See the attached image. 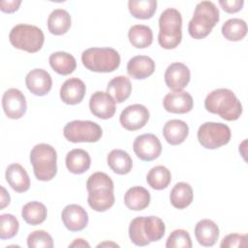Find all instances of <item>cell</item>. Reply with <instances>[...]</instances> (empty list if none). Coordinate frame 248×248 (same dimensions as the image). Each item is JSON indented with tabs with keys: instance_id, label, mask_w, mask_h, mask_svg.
Returning <instances> with one entry per match:
<instances>
[{
	"instance_id": "cell-26",
	"label": "cell",
	"mask_w": 248,
	"mask_h": 248,
	"mask_svg": "<svg viewBox=\"0 0 248 248\" xmlns=\"http://www.w3.org/2000/svg\"><path fill=\"white\" fill-rule=\"evenodd\" d=\"M132 92V84L130 79L125 76H117L110 79L107 86L108 93L115 103H123L126 101Z\"/></svg>"
},
{
	"instance_id": "cell-8",
	"label": "cell",
	"mask_w": 248,
	"mask_h": 248,
	"mask_svg": "<svg viewBox=\"0 0 248 248\" xmlns=\"http://www.w3.org/2000/svg\"><path fill=\"white\" fill-rule=\"evenodd\" d=\"M9 41L16 48L35 53L42 48L45 36L41 28L31 24L20 23L12 28L9 34Z\"/></svg>"
},
{
	"instance_id": "cell-39",
	"label": "cell",
	"mask_w": 248,
	"mask_h": 248,
	"mask_svg": "<svg viewBox=\"0 0 248 248\" xmlns=\"http://www.w3.org/2000/svg\"><path fill=\"white\" fill-rule=\"evenodd\" d=\"M247 245V234L239 233H230L226 235L220 243V247L222 248H246Z\"/></svg>"
},
{
	"instance_id": "cell-42",
	"label": "cell",
	"mask_w": 248,
	"mask_h": 248,
	"mask_svg": "<svg viewBox=\"0 0 248 248\" xmlns=\"http://www.w3.org/2000/svg\"><path fill=\"white\" fill-rule=\"evenodd\" d=\"M10 201H11V198H10L9 193L6 191V189L3 186H1V205H0V208L1 209L5 208L10 203Z\"/></svg>"
},
{
	"instance_id": "cell-34",
	"label": "cell",
	"mask_w": 248,
	"mask_h": 248,
	"mask_svg": "<svg viewBox=\"0 0 248 248\" xmlns=\"http://www.w3.org/2000/svg\"><path fill=\"white\" fill-rule=\"evenodd\" d=\"M130 14L139 19L151 18L157 9L156 0H130L128 2Z\"/></svg>"
},
{
	"instance_id": "cell-22",
	"label": "cell",
	"mask_w": 248,
	"mask_h": 248,
	"mask_svg": "<svg viewBox=\"0 0 248 248\" xmlns=\"http://www.w3.org/2000/svg\"><path fill=\"white\" fill-rule=\"evenodd\" d=\"M195 236L202 246H213L219 238V228L212 220L202 219L195 227Z\"/></svg>"
},
{
	"instance_id": "cell-21",
	"label": "cell",
	"mask_w": 248,
	"mask_h": 248,
	"mask_svg": "<svg viewBox=\"0 0 248 248\" xmlns=\"http://www.w3.org/2000/svg\"><path fill=\"white\" fill-rule=\"evenodd\" d=\"M5 176L12 189L17 193H24L30 187V178L27 171L17 163L8 166Z\"/></svg>"
},
{
	"instance_id": "cell-28",
	"label": "cell",
	"mask_w": 248,
	"mask_h": 248,
	"mask_svg": "<svg viewBox=\"0 0 248 248\" xmlns=\"http://www.w3.org/2000/svg\"><path fill=\"white\" fill-rule=\"evenodd\" d=\"M48 61L53 71L62 76L72 74L77 68V61L75 57L65 51H56L51 53Z\"/></svg>"
},
{
	"instance_id": "cell-1",
	"label": "cell",
	"mask_w": 248,
	"mask_h": 248,
	"mask_svg": "<svg viewBox=\"0 0 248 248\" xmlns=\"http://www.w3.org/2000/svg\"><path fill=\"white\" fill-rule=\"evenodd\" d=\"M88 205L95 211L104 212L114 204V185L112 179L105 172L92 173L86 181Z\"/></svg>"
},
{
	"instance_id": "cell-16",
	"label": "cell",
	"mask_w": 248,
	"mask_h": 248,
	"mask_svg": "<svg viewBox=\"0 0 248 248\" xmlns=\"http://www.w3.org/2000/svg\"><path fill=\"white\" fill-rule=\"evenodd\" d=\"M61 219L67 230L71 232L82 231L88 224V214L78 204H68L61 213Z\"/></svg>"
},
{
	"instance_id": "cell-23",
	"label": "cell",
	"mask_w": 248,
	"mask_h": 248,
	"mask_svg": "<svg viewBox=\"0 0 248 248\" xmlns=\"http://www.w3.org/2000/svg\"><path fill=\"white\" fill-rule=\"evenodd\" d=\"M189 134V127L183 120L171 119L166 122L163 128V135L168 143L171 145L181 144Z\"/></svg>"
},
{
	"instance_id": "cell-41",
	"label": "cell",
	"mask_w": 248,
	"mask_h": 248,
	"mask_svg": "<svg viewBox=\"0 0 248 248\" xmlns=\"http://www.w3.org/2000/svg\"><path fill=\"white\" fill-rule=\"evenodd\" d=\"M21 1L20 0H11V1H1L0 2V10L4 13H14L17 11L18 7L20 6Z\"/></svg>"
},
{
	"instance_id": "cell-7",
	"label": "cell",
	"mask_w": 248,
	"mask_h": 248,
	"mask_svg": "<svg viewBox=\"0 0 248 248\" xmlns=\"http://www.w3.org/2000/svg\"><path fill=\"white\" fill-rule=\"evenodd\" d=\"M81 62L89 71L110 73L119 67L120 55L111 47H90L82 52Z\"/></svg>"
},
{
	"instance_id": "cell-9",
	"label": "cell",
	"mask_w": 248,
	"mask_h": 248,
	"mask_svg": "<svg viewBox=\"0 0 248 248\" xmlns=\"http://www.w3.org/2000/svg\"><path fill=\"white\" fill-rule=\"evenodd\" d=\"M65 139L71 142H96L103 135L102 128L90 120H73L68 122L64 129Z\"/></svg>"
},
{
	"instance_id": "cell-2",
	"label": "cell",
	"mask_w": 248,
	"mask_h": 248,
	"mask_svg": "<svg viewBox=\"0 0 248 248\" xmlns=\"http://www.w3.org/2000/svg\"><path fill=\"white\" fill-rule=\"evenodd\" d=\"M204 108L227 121L237 120L242 113V105L234 93L228 88L211 91L204 100Z\"/></svg>"
},
{
	"instance_id": "cell-20",
	"label": "cell",
	"mask_w": 248,
	"mask_h": 248,
	"mask_svg": "<svg viewBox=\"0 0 248 248\" xmlns=\"http://www.w3.org/2000/svg\"><path fill=\"white\" fill-rule=\"evenodd\" d=\"M155 71V62L146 55H137L132 57L127 63V73L135 79H144Z\"/></svg>"
},
{
	"instance_id": "cell-13",
	"label": "cell",
	"mask_w": 248,
	"mask_h": 248,
	"mask_svg": "<svg viewBox=\"0 0 248 248\" xmlns=\"http://www.w3.org/2000/svg\"><path fill=\"white\" fill-rule=\"evenodd\" d=\"M2 107L5 114L9 118H21L27 109V103L24 94L16 88H10L6 90L2 97Z\"/></svg>"
},
{
	"instance_id": "cell-37",
	"label": "cell",
	"mask_w": 248,
	"mask_h": 248,
	"mask_svg": "<svg viewBox=\"0 0 248 248\" xmlns=\"http://www.w3.org/2000/svg\"><path fill=\"white\" fill-rule=\"evenodd\" d=\"M167 248H191L192 240L189 232L185 230H174L166 241Z\"/></svg>"
},
{
	"instance_id": "cell-24",
	"label": "cell",
	"mask_w": 248,
	"mask_h": 248,
	"mask_svg": "<svg viewBox=\"0 0 248 248\" xmlns=\"http://www.w3.org/2000/svg\"><path fill=\"white\" fill-rule=\"evenodd\" d=\"M65 163L70 172L74 174H81L89 170L91 158L87 151L80 148H75L67 153Z\"/></svg>"
},
{
	"instance_id": "cell-44",
	"label": "cell",
	"mask_w": 248,
	"mask_h": 248,
	"mask_svg": "<svg viewBox=\"0 0 248 248\" xmlns=\"http://www.w3.org/2000/svg\"><path fill=\"white\" fill-rule=\"evenodd\" d=\"M103 246H114V247H118V245L116 243L113 242H103L97 245V247H103Z\"/></svg>"
},
{
	"instance_id": "cell-12",
	"label": "cell",
	"mask_w": 248,
	"mask_h": 248,
	"mask_svg": "<svg viewBox=\"0 0 248 248\" xmlns=\"http://www.w3.org/2000/svg\"><path fill=\"white\" fill-rule=\"evenodd\" d=\"M149 119L147 108L140 104H134L126 107L120 116L121 126L128 131H137L145 126Z\"/></svg>"
},
{
	"instance_id": "cell-27",
	"label": "cell",
	"mask_w": 248,
	"mask_h": 248,
	"mask_svg": "<svg viewBox=\"0 0 248 248\" xmlns=\"http://www.w3.org/2000/svg\"><path fill=\"white\" fill-rule=\"evenodd\" d=\"M107 163L113 172L120 175L129 173L133 168L132 158L122 149L111 150L107 157Z\"/></svg>"
},
{
	"instance_id": "cell-14",
	"label": "cell",
	"mask_w": 248,
	"mask_h": 248,
	"mask_svg": "<svg viewBox=\"0 0 248 248\" xmlns=\"http://www.w3.org/2000/svg\"><path fill=\"white\" fill-rule=\"evenodd\" d=\"M165 82L172 91H181L184 89L191 78L189 68L180 62H173L168 66L165 72Z\"/></svg>"
},
{
	"instance_id": "cell-10",
	"label": "cell",
	"mask_w": 248,
	"mask_h": 248,
	"mask_svg": "<svg viewBox=\"0 0 248 248\" xmlns=\"http://www.w3.org/2000/svg\"><path fill=\"white\" fill-rule=\"evenodd\" d=\"M198 140L207 149H216L229 143L232 133L228 125L221 122H204L199 127Z\"/></svg>"
},
{
	"instance_id": "cell-35",
	"label": "cell",
	"mask_w": 248,
	"mask_h": 248,
	"mask_svg": "<svg viewBox=\"0 0 248 248\" xmlns=\"http://www.w3.org/2000/svg\"><path fill=\"white\" fill-rule=\"evenodd\" d=\"M146 181L151 188L155 190H163L170 183L171 173L165 166H155L148 171Z\"/></svg>"
},
{
	"instance_id": "cell-36",
	"label": "cell",
	"mask_w": 248,
	"mask_h": 248,
	"mask_svg": "<svg viewBox=\"0 0 248 248\" xmlns=\"http://www.w3.org/2000/svg\"><path fill=\"white\" fill-rule=\"evenodd\" d=\"M19 229V223L16 217L6 213L0 216V238L10 239L16 235Z\"/></svg>"
},
{
	"instance_id": "cell-30",
	"label": "cell",
	"mask_w": 248,
	"mask_h": 248,
	"mask_svg": "<svg viewBox=\"0 0 248 248\" xmlns=\"http://www.w3.org/2000/svg\"><path fill=\"white\" fill-rule=\"evenodd\" d=\"M193 189L189 183L178 182L170 191V201L173 207L177 209H184L193 202Z\"/></svg>"
},
{
	"instance_id": "cell-4",
	"label": "cell",
	"mask_w": 248,
	"mask_h": 248,
	"mask_svg": "<svg viewBox=\"0 0 248 248\" xmlns=\"http://www.w3.org/2000/svg\"><path fill=\"white\" fill-rule=\"evenodd\" d=\"M220 19L219 10L211 1H202L196 5L193 17L188 24L189 35L196 40L208 36Z\"/></svg>"
},
{
	"instance_id": "cell-6",
	"label": "cell",
	"mask_w": 248,
	"mask_h": 248,
	"mask_svg": "<svg viewBox=\"0 0 248 248\" xmlns=\"http://www.w3.org/2000/svg\"><path fill=\"white\" fill-rule=\"evenodd\" d=\"M30 163L38 180L49 181L57 173V153L54 147L46 143L35 145L30 152Z\"/></svg>"
},
{
	"instance_id": "cell-29",
	"label": "cell",
	"mask_w": 248,
	"mask_h": 248,
	"mask_svg": "<svg viewBox=\"0 0 248 248\" xmlns=\"http://www.w3.org/2000/svg\"><path fill=\"white\" fill-rule=\"evenodd\" d=\"M71 27V16L64 9H56L50 13L47 18L48 31L55 35L60 36L68 32Z\"/></svg>"
},
{
	"instance_id": "cell-40",
	"label": "cell",
	"mask_w": 248,
	"mask_h": 248,
	"mask_svg": "<svg viewBox=\"0 0 248 248\" xmlns=\"http://www.w3.org/2000/svg\"><path fill=\"white\" fill-rule=\"evenodd\" d=\"M219 5L222 7V9L228 13V14H234L239 12L243 5V0H220Z\"/></svg>"
},
{
	"instance_id": "cell-11",
	"label": "cell",
	"mask_w": 248,
	"mask_h": 248,
	"mask_svg": "<svg viewBox=\"0 0 248 248\" xmlns=\"http://www.w3.org/2000/svg\"><path fill=\"white\" fill-rule=\"evenodd\" d=\"M133 149L138 158L145 162H150L160 156L162 144L157 136L148 133L138 136L135 139Z\"/></svg>"
},
{
	"instance_id": "cell-15",
	"label": "cell",
	"mask_w": 248,
	"mask_h": 248,
	"mask_svg": "<svg viewBox=\"0 0 248 248\" xmlns=\"http://www.w3.org/2000/svg\"><path fill=\"white\" fill-rule=\"evenodd\" d=\"M91 113L101 119L111 118L116 110L115 102L112 97L104 91H96L89 100Z\"/></svg>"
},
{
	"instance_id": "cell-32",
	"label": "cell",
	"mask_w": 248,
	"mask_h": 248,
	"mask_svg": "<svg viewBox=\"0 0 248 248\" xmlns=\"http://www.w3.org/2000/svg\"><path fill=\"white\" fill-rule=\"evenodd\" d=\"M128 38L133 46L137 48H145L152 44L153 32L147 25L136 24L129 29Z\"/></svg>"
},
{
	"instance_id": "cell-18",
	"label": "cell",
	"mask_w": 248,
	"mask_h": 248,
	"mask_svg": "<svg viewBox=\"0 0 248 248\" xmlns=\"http://www.w3.org/2000/svg\"><path fill=\"white\" fill-rule=\"evenodd\" d=\"M163 106L167 111L171 113H187L192 110L194 101L186 91H172L164 97Z\"/></svg>"
},
{
	"instance_id": "cell-3",
	"label": "cell",
	"mask_w": 248,
	"mask_h": 248,
	"mask_svg": "<svg viewBox=\"0 0 248 248\" xmlns=\"http://www.w3.org/2000/svg\"><path fill=\"white\" fill-rule=\"evenodd\" d=\"M166 227L163 220L157 216H139L134 218L129 226V237L137 246H145L150 242L160 240L165 234Z\"/></svg>"
},
{
	"instance_id": "cell-19",
	"label": "cell",
	"mask_w": 248,
	"mask_h": 248,
	"mask_svg": "<svg viewBox=\"0 0 248 248\" xmlns=\"http://www.w3.org/2000/svg\"><path fill=\"white\" fill-rule=\"evenodd\" d=\"M85 92V83L78 78H71L66 79L61 85L60 98L67 105H77L83 100Z\"/></svg>"
},
{
	"instance_id": "cell-33",
	"label": "cell",
	"mask_w": 248,
	"mask_h": 248,
	"mask_svg": "<svg viewBox=\"0 0 248 248\" xmlns=\"http://www.w3.org/2000/svg\"><path fill=\"white\" fill-rule=\"evenodd\" d=\"M221 31L228 41L237 42L246 36L247 24L241 18H230L222 25Z\"/></svg>"
},
{
	"instance_id": "cell-43",
	"label": "cell",
	"mask_w": 248,
	"mask_h": 248,
	"mask_svg": "<svg viewBox=\"0 0 248 248\" xmlns=\"http://www.w3.org/2000/svg\"><path fill=\"white\" fill-rule=\"evenodd\" d=\"M69 247H90V245L84 239L77 238L69 245Z\"/></svg>"
},
{
	"instance_id": "cell-5",
	"label": "cell",
	"mask_w": 248,
	"mask_h": 248,
	"mask_svg": "<svg viewBox=\"0 0 248 248\" xmlns=\"http://www.w3.org/2000/svg\"><path fill=\"white\" fill-rule=\"evenodd\" d=\"M182 16L174 8L166 9L159 17L158 43L166 49H173L181 43Z\"/></svg>"
},
{
	"instance_id": "cell-31",
	"label": "cell",
	"mask_w": 248,
	"mask_h": 248,
	"mask_svg": "<svg viewBox=\"0 0 248 248\" xmlns=\"http://www.w3.org/2000/svg\"><path fill=\"white\" fill-rule=\"evenodd\" d=\"M21 216L27 224L37 226L46 219L47 210L44 203L34 201L23 205L21 209Z\"/></svg>"
},
{
	"instance_id": "cell-17",
	"label": "cell",
	"mask_w": 248,
	"mask_h": 248,
	"mask_svg": "<svg viewBox=\"0 0 248 248\" xmlns=\"http://www.w3.org/2000/svg\"><path fill=\"white\" fill-rule=\"evenodd\" d=\"M27 89L36 96L46 95L52 86V79L48 72L44 69L31 70L25 77Z\"/></svg>"
},
{
	"instance_id": "cell-38",
	"label": "cell",
	"mask_w": 248,
	"mask_h": 248,
	"mask_svg": "<svg viewBox=\"0 0 248 248\" xmlns=\"http://www.w3.org/2000/svg\"><path fill=\"white\" fill-rule=\"evenodd\" d=\"M27 246L29 248H52L53 240L48 232L38 230L32 232L27 236Z\"/></svg>"
},
{
	"instance_id": "cell-25",
	"label": "cell",
	"mask_w": 248,
	"mask_h": 248,
	"mask_svg": "<svg viewBox=\"0 0 248 248\" xmlns=\"http://www.w3.org/2000/svg\"><path fill=\"white\" fill-rule=\"evenodd\" d=\"M150 193L141 186L131 187L124 195L125 205L135 211H140L146 208L150 203Z\"/></svg>"
}]
</instances>
